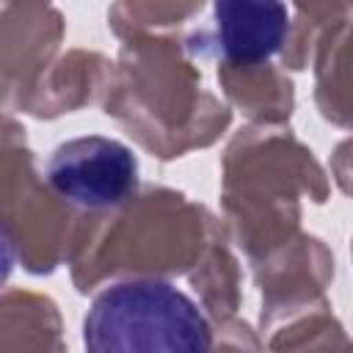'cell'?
Masks as SVG:
<instances>
[{
  "label": "cell",
  "instance_id": "cell-2",
  "mask_svg": "<svg viewBox=\"0 0 353 353\" xmlns=\"http://www.w3.org/2000/svg\"><path fill=\"white\" fill-rule=\"evenodd\" d=\"M50 185L83 210L121 204L138 188V160L121 141L83 135L61 143L47 163Z\"/></svg>",
  "mask_w": 353,
  "mask_h": 353
},
{
  "label": "cell",
  "instance_id": "cell-3",
  "mask_svg": "<svg viewBox=\"0 0 353 353\" xmlns=\"http://www.w3.org/2000/svg\"><path fill=\"white\" fill-rule=\"evenodd\" d=\"M212 14L223 58L240 66H256L279 52L290 25L287 6L273 0H221Z\"/></svg>",
  "mask_w": 353,
  "mask_h": 353
},
{
  "label": "cell",
  "instance_id": "cell-1",
  "mask_svg": "<svg viewBox=\"0 0 353 353\" xmlns=\"http://www.w3.org/2000/svg\"><path fill=\"white\" fill-rule=\"evenodd\" d=\"M85 353H210L212 331L199 306L157 279L102 290L83 320Z\"/></svg>",
  "mask_w": 353,
  "mask_h": 353
}]
</instances>
